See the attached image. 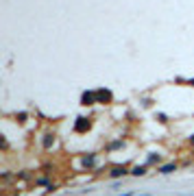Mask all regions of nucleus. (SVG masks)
Wrapping results in <instances>:
<instances>
[{"mask_svg": "<svg viewBox=\"0 0 194 196\" xmlns=\"http://www.w3.org/2000/svg\"><path fill=\"white\" fill-rule=\"evenodd\" d=\"M170 170H175V166H166V168H161V172H164V174H168Z\"/></svg>", "mask_w": 194, "mask_h": 196, "instance_id": "2", "label": "nucleus"}, {"mask_svg": "<svg viewBox=\"0 0 194 196\" xmlns=\"http://www.w3.org/2000/svg\"><path fill=\"white\" fill-rule=\"evenodd\" d=\"M111 174H113V177H120V174H125V168H116Z\"/></svg>", "mask_w": 194, "mask_h": 196, "instance_id": "1", "label": "nucleus"}]
</instances>
